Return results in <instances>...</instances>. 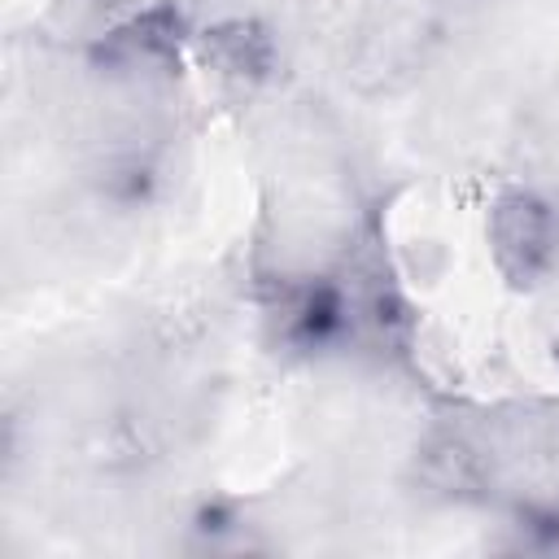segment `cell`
<instances>
[{"instance_id":"6da1fadb","label":"cell","mask_w":559,"mask_h":559,"mask_svg":"<svg viewBox=\"0 0 559 559\" xmlns=\"http://www.w3.org/2000/svg\"><path fill=\"white\" fill-rule=\"evenodd\" d=\"M559 245V218L555 210L533 192H507L489 210V249L507 280L528 284L537 280Z\"/></svg>"},{"instance_id":"7a4b0ae2","label":"cell","mask_w":559,"mask_h":559,"mask_svg":"<svg viewBox=\"0 0 559 559\" xmlns=\"http://www.w3.org/2000/svg\"><path fill=\"white\" fill-rule=\"evenodd\" d=\"M205 52L214 57V66L231 79H258L266 66H271V44L258 26L249 22H227V26H214L210 39H205Z\"/></svg>"},{"instance_id":"3957f363","label":"cell","mask_w":559,"mask_h":559,"mask_svg":"<svg viewBox=\"0 0 559 559\" xmlns=\"http://www.w3.org/2000/svg\"><path fill=\"white\" fill-rule=\"evenodd\" d=\"M48 22L66 39H92L100 44L109 31L127 22V0H52Z\"/></svg>"}]
</instances>
